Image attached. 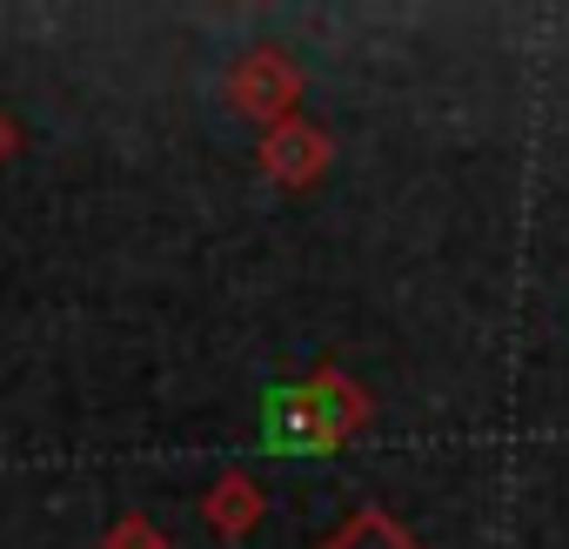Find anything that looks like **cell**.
Masks as SVG:
<instances>
[{"mask_svg": "<svg viewBox=\"0 0 569 549\" xmlns=\"http://www.w3.org/2000/svg\"><path fill=\"white\" fill-rule=\"evenodd\" d=\"M376 429V396L342 376L336 362L309 369L296 389L268 396V449L281 456H336L349 442H362Z\"/></svg>", "mask_w": 569, "mask_h": 549, "instance_id": "obj_1", "label": "cell"}, {"mask_svg": "<svg viewBox=\"0 0 569 549\" xmlns=\"http://www.w3.org/2000/svg\"><path fill=\"white\" fill-rule=\"evenodd\" d=\"M302 61L296 54H281V48H248V54H234L228 61V74H221V94H228V108L241 114V121H254V128H274V121H296L302 114Z\"/></svg>", "mask_w": 569, "mask_h": 549, "instance_id": "obj_2", "label": "cell"}, {"mask_svg": "<svg viewBox=\"0 0 569 549\" xmlns=\"http://www.w3.org/2000/svg\"><path fill=\"white\" fill-rule=\"evenodd\" d=\"M254 161H261V174H268L274 188L309 194V188L329 174V161H336V141H329V128H316L309 114H296V121H274V128H261V141H254Z\"/></svg>", "mask_w": 569, "mask_h": 549, "instance_id": "obj_3", "label": "cell"}, {"mask_svg": "<svg viewBox=\"0 0 569 549\" xmlns=\"http://www.w3.org/2000/svg\"><path fill=\"white\" fill-rule=\"evenodd\" d=\"M261 516H268V489H261L248 469H228V476H214V482L201 489V522H208L221 542L254 536V529H261Z\"/></svg>", "mask_w": 569, "mask_h": 549, "instance_id": "obj_4", "label": "cell"}, {"mask_svg": "<svg viewBox=\"0 0 569 549\" xmlns=\"http://www.w3.org/2000/svg\"><path fill=\"white\" fill-rule=\"evenodd\" d=\"M322 549H429L402 516H389L382 502H362V509H349L329 536H322Z\"/></svg>", "mask_w": 569, "mask_h": 549, "instance_id": "obj_5", "label": "cell"}, {"mask_svg": "<svg viewBox=\"0 0 569 549\" xmlns=\"http://www.w3.org/2000/svg\"><path fill=\"white\" fill-rule=\"evenodd\" d=\"M101 549H174V542L161 536V522H154V516H141V509H128V516H114V522H108V536H101Z\"/></svg>", "mask_w": 569, "mask_h": 549, "instance_id": "obj_6", "label": "cell"}, {"mask_svg": "<svg viewBox=\"0 0 569 549\" xmlns=\"http://www.w3.org/2000/svg\"><path fill=\"white\" fill-rule=\"evenodd\" d=\"M14 154H21V121L0 108V161H14Z\"/></svg>", "mask_w": 569, "mask_h": 549, "instance_id": "obj_7", "label": "cell"}]
</instances>
